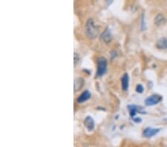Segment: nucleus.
Returning <instances> with one entry per match:
<instances>
[{
    "instance_id": "nucleus-1",
    "label": "nucleus",
    "mask_w": 167,
    "mask_h": 147,
    "mask_svg": "<svg viewBox=\"0 0 167 147\" xmlns=\"http://www.w3.org/2000/svg\"><path fill=\"white\" fill-rule=\"evenodd\" d=\"M86 34L90 39H94L99 34V28L95 25L93 19H88L86 25Z\"/></svg>"
},
{
    "instance_id": "nucleus-2",
    "label": "nucleus",
    "mask_w": 167,
    "mask_h": 147,
    "mask_svg": "<svg viewBox=\"0 0 167 147\" xmlns=\"http://www.w3.org/2000/svg\"><path fill=\"white\" fill-rule=\"evenodd\" d=\"M108 61L104 57H100L97 59V76L102 77L107 71Z\"/></svg>"
},
{
    "instance_id": "nucleus-3",
    "label": "nucleus",
    "mask_w": 167,
    "mask_h": 147,
    "mask_svg": "<svg viewBox=\"0 0 167 147\" xmlns=\"http://www.w3.org/2000/svg\"><path fill=\"white\" fill-rule=\"evenodd\" d=\"M163 100V97L159 94H152L150 97H147L145 100V104L148 106H154Z\"/></svg>"
},
{
    "instance_id": "nucleus-4",
    "label": "nucleus",
    "mask_w": 167,
    "mask_h": 147,
    "mask_svg": "<svg viewBox=\"0 0 167 147\" xmlns=\"http://www.w3.org/2000/svg\"><path fill=\"white\" fill-rule=\"evenodd\" d=\"M100 40L105 43H109L112 40V34H111V30L108 28H106L101 34Z\"/></svg>"
},
{
    "instance_id": "nucleus-5",
    "label": "nucleus",
    "mask_w": 167,
    "mask_h": 147,
    "mask_svg": "<svg viewBox=\"0 0 167 147\" xmlns=\"http://www.w3.org/2000/svg\"><path fill=\"white\" fill-rule=\"evenodd\" d=\"M160 131V129H153L151 127H148L145 129L143 132V135L145 138H152V137L155 136L158 134L159 131Z\"/></svg>"
},
{
    "instance_id": "nucleus-6",
    "label": "nucleus",
    "mask_w": 167,
    "mask_h": 147,
    "mask_svg": "<svg viewBox=\"0 0 167 147\" xmlns=\"http://www.w3.org/2000/svg\"><path fill=\"white\" fill-rule=\"evenodd\" d=\"M129 108V113L131 115V117H135V116L136 115L137 112H139V113H144L143 111V108L140 107V106H135V105H129L128 106Z\"/></svg>"
},
{
    "instance_id": "nucleus-7",
    "label": "nucleus",
    "mask_w": 167,
    "mask_h": 147,
    "mask_svg": "<svg viewBox=\"0 0 167 147\" xmlns=\"http://www.w3.org/2000/svg\"><path fill=\"white\" fill-rule=\"evenodd\" d=\"M84 126L88 131H92L94 128V121L92 117L87 116L84 120Z\"/></svg>"
},
{
    "instance_id": "nucleus-8",
    "label": "nucleus",
    "mask_w": 167,
    "mask_h": 147,
    "mask_svg": "<svg viewBox=\"0 0 167 147\" xmlns=\"http://www.w3.org/2000/svg\"><path fill=\"white\" fill-rule=\"evenodd\" d=\"M90 97H91V93L88 92V90H86L85 92H83V93L81 94L79 97H77V102H79V103H83V102L88 100Z\"/></svg>"
},
{
    "instance_id": "nucleus-9",
    "label": "nucleus",
    "mask_w": 167,
    "mask_h": 147,
    "mask_svg": "<svg viewBox=\"0 0 167 147\" xmlns=\"http://www.w3.org/2000/svg\"><path fill=\"white\" fill-rule=\"evenodd\" d=\"M156 48L162 50H167V38L163 37L158 40L156 43Z\"/></svg>"
},
{
    "instance_id": "nucleus-10",
    "label": "nucleus",
    "mask_w": 167,
    "mask_h": 147,
    "mask_svg": "<svg viewBox=\"0 0 167 147\" xmlns=\"http://www.w3.org/2000/svg\"><path fill=\"white\" fill-rule=\"evenodd\" d=\"M121 82H122V88L123 91H127L129 88V77L128 74H124L123 76L121 78Z\"/></svg>"
},
{
    "instance_id": "nucleus-11",
    "label": "nucleus",
    "mask_w": 167,
    "mask_h": 147,
    "mask_svg": "<svg viewBox=\"0 0 167 147\" xmlns=\"http://www.w3.org/2000/svg\"><path fill=\"white\" fill-rule=\"evenodd\" d=\"M85 84V80L83 77H78L74 80V92H77L81 89Z\"/></svg>"
},
{
    "instance_id": "nucleus-12",
    "label": "nucleus",
    "mask_w": 167,
    "mask_h": 147,
    "mask_svg": "<svg viewBox=\"0 0 167 147\" xmlns=\"http://www.w3.org/2000/svg\"><path fill=\"white\" fill-rule=\"evenodd\" d=\"M154 22H155V25L159 27V26L165 25L166 22V17L163 14H158L155 17V21Z\"/></svg>"
},
{
    "instance_id": "nucleus-13",
    "label": "nucleus",
    "mask_w": 167,
    "mask_h": 147,
    "mask_svg": "<svg viewBox=\"0 0 167 147\" xmlns=\"http://www.w3.org/2000/svg\"><path fill=\"white\" fill-rule=\"evenodd\" d=\"M143 86H142L141 84H138L137 86L136 87V92H138V93H143Z\"/></svg>"
},
{
    "instance_id": "nucleus-14",
    "label": "nucleus",
    "mask_w": 167,
    "mask_h": 147,
    "mask_svg": "<svg viewBox=\"0 0 167 147\" xmlns=\"http://www.w3.org/2000/svg\"><path fill=\"white\" fill-rule=\"evenodd\" d=\"M79 61V57L77 53H74V65H77V63Z\"/></svg>"
},
{
    "instance_id": "nucleus-15",
    "label": "nucleus",
    "mask_w": 167,
    "mask_h": 147,
    "mask_svg": "<svg viewBox=\"0 0 167 147\" xmlns=\"http://www.w3.org/2000/svg\"><path fill=\"white\" fill-rule=\"evenodd\" d=\"M133 120L136 123H140L141 122V118H140V117H134Z\"/></svg>"
}]
</instances>
